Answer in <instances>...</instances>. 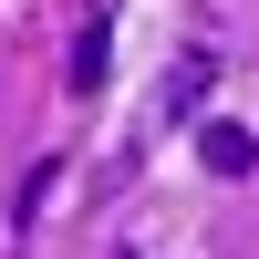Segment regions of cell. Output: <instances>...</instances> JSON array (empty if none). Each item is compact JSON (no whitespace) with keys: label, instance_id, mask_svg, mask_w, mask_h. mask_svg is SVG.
I'll return each mask as SVG.
<instances>
[{"label":"cell","instance_id":"6da1fadb","mask_svg":"<svg viewBox=\"0 0 259 259\" xmlns=\"http://www.w3.org/2000/svg\"><path fill=\"white\" fill-rule=\"evenodd\" d=\"M197 156H207V177H249V166H259V135L228 124V114H207L197 124Z\"/></svg>","mask_w":259,"mask_h":259},{"label":"cell","instance_id":"7a4b0ae2","mask_svg":"<svg viewBox=\"0 0 259 259\" xmlns=\"http://www.w3.org/2000/svg\"><path fill=\"white\" fill-rule=\"evenodd\" d=\"M207 83H218V52L197 41V52H187L177 73H166V94H156V124H177V114H197V94H207Z\"/></svg>","mask_w":259,"mask_h":259}]
</instances>
